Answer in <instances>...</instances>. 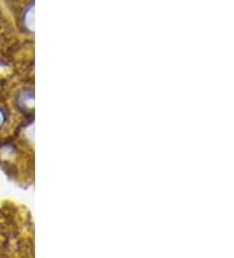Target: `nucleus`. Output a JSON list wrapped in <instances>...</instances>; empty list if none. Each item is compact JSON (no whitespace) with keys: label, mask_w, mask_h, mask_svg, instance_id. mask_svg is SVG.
I'll use <instances>...</instances> for the list:
<instances>
[{"label":"nucleus","mask_w":234,"mask_h":258,"mask_svg":"<svg viewBox=\"0 0 234 258\" xmlns=\"http://www.w3.org/2000/svg\"><path fill=\"white\" fill-rule=\"evenodd\" d=\"M7 121V115L6 112H4V110L2 107H0V128L4 125V123Z\"/></svg>","instance_id":"f257e3e1"}]
</instances>
